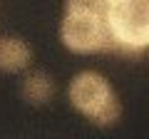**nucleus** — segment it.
Returning a JSON list of instances; mask_svg holds the SVG:
<instances>
[{
	"mask_svg": "<svg viewBox=\"0 0 149 139\" xmlns=\"http://www.w3.org/2000/svg\"><path fill=\"white\" fill-rule=\"evenodd\" d=\"M67 99L82 117L97 127H112L122 117V102L109 80L97 70H82L70 80Z\"/></svg>",
	"mask_w": 149,
	"mask_h": 139,
	"instance_id": "nucleus-1",
	"label": "nucleus"
},
{
	"mask_svg": "<svg viewBox=\"0 0 149 139\" xmlns=\"http://www.w3.org/2000/svg\"><path fill=\"white\" fill-rule=\"evenodd\" d=\"M60 40L74 55L95 52H117V42L112 40L104 15L80 10H65L60 22Z\"/></svg>",
	"mask_w": 149,
	"mask_h": 139,
	"instance_id": "nucleus-3",
	"label": "nucleus"
},
{
	"mask_svg": "<svg viewBox=\"0 0 149 139\" xmlns=\"http://www.w3.org/2000/svg\"><path fill=\"white\" fill-rule=\"evenodd\" d=\"M65 10L95 13V15L107 17V0H65Z\"/></svg>",
	"mask_w": 149,
	"mask_h": 139,
	"instance_id": "nucleus-6",
	"label": "nucleus"
},
{
	"mask_svg": "<svg viewBox=\"0 0 149 139\" xmlns=\"http://www.w3.org/2000/svg\"><path fill=\"white\" fill-rule=\"evenodd\" d=\"M20 95L27 104H47L55 95V80L45 70H27L20 85Z\"/></svg>",
	"mask_w": 149,
	"mask_h": 139,
	"instance_id": "nucleus-5",
	"label": "nucleus"
},
{
	"mask_svg": "<svg viewBox=\"0 0 149 139\" xmlns=\"http://www.w3.org/2000/svg\"><path fill=\"white\" fill-rule=\"evenodd\" d=\"M30 62H32V50L22 38H13V35L0 38V70L3 72H8V75L22 72L30 67Z\"/></svg>",
	"mask_w": 149,
	"mask_h": 139,
	"instance_id": "nucleus-4",
	"label": "nucleus"
},
{
	"mask_svg": "<svg viewBox=\"0 0 149 139\" xmlns=\"http://www.w3.org/2000/svg\"><path fill=\"white\" fill-rule=\"evenodd\" d=\"M107 27L117 52L142 55L149 50V0H107Z\"/></svg>",
	"mask_w": 149,
	"mask_h": 139,
	"instance_id": "nucleus-2",
	"label": "nucleus"
}]
</instances>
